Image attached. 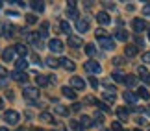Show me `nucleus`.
<instances>
[{
  "mask_svg": "<svg viewBox=\"0 0 150 131\" xmlns=\"http://www.w3.org/2000/svg\"><path fill=\"white\" fill-rule=\"evenodd\" d=\"M22 94H24V98H26L28 102H35V100L39 98V89H37V87H24Z\"/></svg>",
  "mask_w": 150,
  "mask_h": 131,
  "instance_id": "obj_2",
  "label": "nucleus"
},
{
  "mask_svg": "<svg viewBox=\"0 0 150 131\" xmlns=\"http://www.w3.org/2000/svg\"><path fill=\"white\" fill-rule=\"evenodd\" d=\"M47 65L50 68H56V67H59V59H56V57H52V55H48L47 57Z\"/></svg>",
  "mask_w": 150,
  "mask_h": 131,
  "instance_id": "obj_30",
  "label": "nucleus"
},
{
  "mask_svg": "<svg viewBox=\"0 0 150 131\" xmlns=\"http://www.w3.org/2000/svg\"><path fill=\"white\" fill-rule=\"evenodd\" d=\"M124 83L128 85V87H135V85H137V78H135V76H126Z\"/></svg>",
  "mask_w": 150,
  "mask_h": 131,
  "instance_id": "obj_33",
  "label": "nucleus"
},
{
  "mask_svg": "<svg viewBox=\"0 0 150 131\" xmlns=\"http://www.w3.org/2000/svg\"><path fill=\"white\" fill-rule=\"evenodd\" d=\"M32 131H45V129H43V127H33Z\"/></svg>",
  "mask_w": 150,
  "mask_h": 131,
  "instance_id": "obj_54",
  "label": "nucleus"
},
{
  "mask_svg": "<svg viewBox=\"0 0 150 131\" xmlns=\"http://www.w3.org/2000/svg\"><path fill=\"white\" fill-rule=\"evenodd\" d=\"M124 54L128 55V57H134V55H137V44H128V46L124 48Z\"/></svg>",
  "mask_w": 150,
  "mask_h": 131,
  "instance_id": "obj_21",
  "label": "nucleus"
},
{
  "mask_svg": "<svg viewBox=\"0 0 150 131\" xmlns=\"http://www.w3.org/2000/svg\"><path fill=\"white\" fill-rule=\"evenodd\" d=\"M8 76H9V74H8V70H6L4 67H0V79H6Z\"/></svg>",
  "mask_w": 150,
  "mask_h": 131,
  "instance_id": "obj_46",
  "label": "nucleus"
},
{
  "mask_svg": "<svg viewBox=\"0 0 150 131\" xmlns=\"http://www.w3.org/2000/svg\"><path fill=\"white\" fill-rule=\"evenodd\" d=\"M9 76L13 78L15 81H19V83H24L26 79H28V74H26V72H21V70H15V72H11Z\"/></svg>",
  "mask_w": 150,
  "mask_h": 131,
  "instance_id": "obj_11",
  "label": "nucleus"
},
{
  "mask_svg": "<svg viewBox=\"0 0 150 131\" xmlns=\"http://www.w3.org/2000/svg\"><path fill=\"white\" fill-rule=\"evenodd\" d=\"M96 20L100 22V24H109V22H111V19H109V15L106 13V11H100V13H96Z\"/></svg>",
  "mask_w": 150,
  "mask_h": 131,
  "instance_id": "obj_16",
  "label": "nucleus"
},
{
  "mask_svg": "<svg viewBox=\"0 0 150 131\" xmlns=\"http://www.w3.org/2000/svg\"><path fill=\"white\" fill-rule=\"evenodd\" d=\"M111 76H113V81H117V83H124V79H126V76L122 72H113Z\"/></svg>",
  "mask_w": 150,
  "mask_h": 131,
  "instance_id": "obj_31",
  "label": "nucleus"
},
{
  "mask_svg": "<svg viewBox=\"0 0 150 131\" xmlns=\"http://www.w3.org/2000/svg\"><path fill=\"white\" fill-rule=\"evenodd\" d=\"M111 129H113V131H124L122 126H120V122H113V124H111Z\"/></svg>",
  "mask_w": 150,
  "mask_h": 131,
  "instance_id": "obj_43",
  "label": "nucleus"
},
{
  "mask_svg": "<svg viewBox=\"0 0 150 131\" xmlns=\"http://www.w3.org/2000/svg\"><path fill=\"white\" fill-rule=\"evenodd\" d=\"M0 131H8V127H0Z\"/></svg>",
  "mask_w": 150,
  "mask_h": 131,
  "instance_id": "obj_56",
  "label": "nucleus"
},
{
  "mask_svg": "<svg viewBox=\"0 0 150 131\" xmlns=\"http://www.w3.org/2000/svg\"><path fill=\"white\" fill-rule=\"evenodd\" d=\"M72 111H80V104H74L72 105Z\"/></svg>",
  "mask_w": 150,
  "mask_h": 131,
  "instance_id": "obj_53",
  "label": "nucleus"
},
{
  "mask_svg": "<svg viewBox=\"0 0 150 131\" xmlns=\"http://www.w3.org/2000/svg\"><path fill=\"white\" fill-rule=\"evenodd\" d=\"M98 44L104 48V50H113L115 48V41L111 37H102V39H98Z\"/></svg>",
  "mask_w": 150,
  "mask_h": 131,
  "instance_id": "obj_7",
  "label": "nucleus"
},
{
  "mask_svg": "<svg viewBox=\"0 0 150 131\" xmlns=\"http://www.w3.org/2000/svg\"><path fill=\"white\" fill-rule=\"evenodd\" d=\"M67 9H76V0H69V2H67Z\"/></svg>",
  "mask_w": 150,
  "mask_h": 131,
  "instance_id": "obj_48",
  "label": "nucleus"
},
{
  "mask_svg": "<svg viewBox=\"0 0 150 131\" xmlns=\"http://www.w3.org/2000/svg\"><path fill=\"white\" fill-rule=\"evenodd\" d=\"M76 30L82 32V33L87 32V30H89V20H87V19H78V20H76Z\"/></svg>",
  "mask_w": 150,
  "mask_h": 131,
  "instance_id": "obj_13",
  "label": "nucleus"
},
{
  "mask_svg": "<svg viewBox=\"0 0 150 131\" xmlns=\"http://www.w3.org/2000/svg\"><path fill=\"white\" fill-rule=\"evenodd\" d=\"M95 124H102V120H104V116H102V113H95Z\"/></svg>",
  "mask_w": 150,
  "mask_h": 131,
  "instance_id": "obj_47",
  "label": "nucleus"
},
{
  "mask_svg": "<svg viewBox=\"0 0 150 131\" xmlns=\"http://www.w3.org/2000/svg\"><path fill=\"white\" fill-rule=\"evenodd\" d=\"M113 65H115V67H122V65H124V57H115V59H113Z\"/></svg>",
  "mask_w": 150,
  "mask_h": 131,
  "instance_id": "obj_41",
  "label": "nucleus"
},
{
  "mask_svg": "<svg viewBox=\"0 0 150 131\" xmlns=\"http://www.w3.org/2000/svg\"><path fill=\"white\" fill-rule=\"evenodd\" d=\"M39 120H43V122H47V124H56V120H54V116L50 115V113H41V115H39Z\"/></svg>",
  "mask_w": 150,
  "mask_h": 131,
  "instance_id": "obj_22",
  "label": "nucleus"
},
{
  "mask_svg": "<svg viewBox=\"0 0 150 131\" xmlns=\"http://www.w3.org/2000/svg\"><path fill=\"white\" fill-rule=\"evenodd\" d=\"M0 8H2V0H0Z\"/></svg>",
  "mask_w": 150,
  "mask_h": 131,
  "instance_id": "obj_59",
  "label": "nucleus"
},
{
  "mask_svg": "<svg viewBox=\"0 0 150 131\" xmlns=\"http://www.w3.org/2000/svg\"><path fill=\"white\" fill-rule=\"evenodd\" d=\"M48 48H50L52 54H61V52H63V43L59 41V39H50Z\"/></svg>",
  "mask_w": 150,
  "mask_h": 131,
  "instance_id": "obj_4",
  "label": "nucleus"
},
{
  "mask_svg": "<svg viewBox=\"0 0 150 131\" xmlns=\"http://www.w3.org/2000/svg\"><path fill=\"white\" fill-rule=\"evenodd\" d=\"M132 28H134L135 33L145 32V30H146V22H145V19H134V22H132Z\"/></svg>",
  "mask_w": 150,
  "mask_h": 131,
  "instance_id": "obj_6",
  "label": "nucleus"
},
{
  "mask_svg": "<svg viewBox=\"0 0 150 131\" xmlns=\"http://www.w3.org/2000/svg\"><path fill=\"white\" fill-rule=\"evenodd\" d=\"M4 30H8V26H6L4 22H0V37H2V35H6V32H4Z\"/></svg>",
  "mask_w": 150,
  "mask_h": 131,
  "instance_id": "obj_50",
  "label": "nucleus"
},
{
  "mask_svg": "<svg viewBox=\"0 0 150 131\" xmlns=\"http://www.w3.org/2000/svg\"><path fill=\"white\" fill-rule=\"evenodd\" d=\"M78 122L82 124V127H93L95 126V122L91 120V116H87V115H82V118H80Z\"/></svg>",
  "mask_w": 150,
  "mask_h": 131,
  "instance_id": "obj_19",
  "label": "nucleus"
},
{
  "mask_svg": "<svg viewBox=\"0 0 150 131\" xmlns=\"http://www.w3.org/2000/svg\"><path fill=\"white\" fill-rule=\"evenodd\" d=\"M124 102H128V104L130 105H135V102H137V98H139V96H137V94H134V92H132V90H124Z\"/></svg>",
  "mask_w": 150,
  "mask_h": 131,
  "instance_id": "obj_12",
  "label": "nucleus"
},
{
  "mask_svg": "<svg viewBox=\"0 0 150 131\" xmlns=\"http://www.w3.org/2000/svg\"><path fill=\"white\" fill-rule=\"evenodd\" d=\"M85 70H87L89 74H93V76H96V74H100L102 72V67L100 63H96V61H85Z\"/></svg>",
  "mask_w": 150,
  "mask_h": 131,
  "instance_id": "obj_3",
  "label": "nucleus"
},
{
  "mask_svg": "<svg viewBox=\"0 0 150 131\" xmlns=\"http://www.w3.org/2000/svg\"><path fill=\"white\" fill-rule=\"evenodd\" d=\"M137 124H139V126H146V120L145 118H137Z\"/></svg>",
  "mask_w": 150,
  "mask_h": 131,
  "instance_id": "obj_52",
  "label": "nucleus"
},
{
  "mask_svg": "<svg viewBox=\"0 0 150 131\" xmlns=\"http://www.w3.org/2000/svg\"><path fill=\"white\" fill-rule=\"evenodd\" d=\"M15 68H17V70H21V72H24L26 68H28V61L24 57H19V59L15 61Z\"/></svg>",
  "mask_w": 150,
  "mask_h": 131,
  "instance_id": "obj_20",
  "label": "nucleus"
},
{
  "mask_svg": "<svg viewBox=\"0 0 150 131\" xmlns=\"http://www.w3.org/2000/svg\"><path fill=\"white\" fill-rule=\"evenodd\" d=\"M15 52L21 55V57H24V55L28 54V48L24 46V44H15Z\"/></svg>",
  "mask_w": 150,
  "mask_h": 131,
  "instance_id": "obj_26",
  "label": "nucleus"
},
{
  "mask_svg": "<svg viewBox=\"0 0 150 131\" xmlns=\"http://www.w3.org/2000/svg\"><path fill=\"white\" fill-rule=\"evenodd\" d=\"M137 74L141 76V79H143V81H145L146 85H150V72L146 70L145 67H139V68H137Z\"/></svg>",
  "mask_w": 150,
  "mask_h": 131,
  "instance_id": "obj_14",
  "label": "nucleus"
},
{
  "mask_svg": "<svg viewBox=\"0 0 150 131\" xmlns=\"http://www.w3.org/2000/svg\"><path fill=\"white\" fill-rule=\"evenodd\" d=\"M96 107H98V109H102V111H109L108 104H104V102H96Z\"/></svg>",
  "mask_w": 150,
  "mask_h": 131,
  "instance_id": "obj_44",
  "label": "nucleus"
},
{
  "mask_svg": "<svg viewBox=\"0 0 150 131\" xmlns=\"http://www.w3.org/2000/svg\"><path fill=\"white\" fill-rule=\"evenodd\" d=\"M104 8H106V9H115V6L109 4V2H104Z\"/></svg>",
  "mask_w": 150,
  "mask_h": 131,
  "instance_id": "obj_51",
  "label": "nucleus"
},
{
  "mask_svg": "<svg viewBox=\"0 0 150 131\" xmlns=\"http://www.w3.org/2000/svg\"><path fill=\"white\" fill-rule=\"evenodd\" d=\"M71 127H72V131H83L82 124H80L78 120H71Z\"/></svg>",
  "mask_w": 150,
  "mask_h": 131,
  "instance_id": "obj_35",
  "label": "nucleus"
},
{
  "mask_svg": "<svg viewBox=\"0 0 150 131\" xmlns=\"http://www.w3.org/2000/svg\"><path fill=\"white\" fill-rule=\"evenodd\" d=\"M67 17H69V19L78 20V9H67Z\"/></svg>",
  "mask_w": 150,
  "mask_h": 131,
  "instance_id": "obj_37",
  "label": "nucleus"
},
{
  "mask_svg": "<svg viewBox=\"0 0 150 131\" xmlns=\"http://www.w3.org/2000/svg\"><path fill=\"white\" fill-rule=\"evenodd\" d=\"M30 6H32V8L35 9V11H39V13H41V11L45 9V4H43V2H32Z\"/></svg>",
  "mask_w": 150,
  "mask_h": 131,
  "instance_id": "obj_36",
  "label": "nucleus"
},
{
  "mask_svg": "<svg viewBox=\"0 0 150 131\" xmlns=\"http://www.w3.org/2000/svg\"><path fill=\"white\" fill-rule=\"evenodd\" d=\"M143 63H150V52H145V54H143Z\"/></svg>",
  "mask_w": 150,
  "mask_h": 131,
  "instance_id": "obj_49",
  "label": "nucleus"
},
{
  "mask_svg": "<svg viewBox=\"0 0 150 131\" xmlns=\"http://www.w3.org/2000/svg\"><path fill=\"white\" fill-rule=\"evenodd\" d=\"M115 39H119V41L126 43V41H128V33H126L124 30H117V32H115Z\"/></svg>",
  "mask_w": 150,
  "mask_h": 131,
  "instance_id": "obj_23",
  "label": "nucleus"
},
{
  "mask_svg": "<svg viewBox=\"0 0 150 131\" xmlns=\"http://www.w3.org/2000/svg\"><path fill=\"white\" fill-rule=\"evenodd\" d=\"M143 15H145V17H150V2H146L145 6H143Z\"/></svg>",
  "mask_w": 150,
  "mask_h": 131,
  "instance_id": "obj_40",
  "label": "nucleus"
},
{
  "mask_svg": "<svg viewBox=\"0 0 150 131\" xmlns=\"http://www.w3.org/2000/svg\"><path fill=\"white\" fill-rule=\"evenodd\" d=\"M83 102H85V104H93V105H96V102H98V100H95L93 96H85Z\"/></svg>",
  "mask_w": 150,
  "mask_h": 131,
  "instance_id": "obj_45",
  "label": "nucleus"
},
{
  "mask_svg": "<svg viewBox=\"0 0 150 131\" xmlns=\"http://www.w3.org/2000/svg\"><path fill=\"white\" fill-rule=\"evenodd\" d=\"M54 111L57 113V115H61V116H69V113H71L65 105H56V107H54Z\"/></svg>",
  "mask_w": 150,
  "mask_h": 131,
  "instance_id": "obj_25",
  "label": "nucleus"
},
{
  "mask_svg": "<svg viewBox=\"0 0 150 131\" xmlns=\"http://www.w3.org/2000/svg\"><path fill=\"white\" fill-rule=\"evenodd\" d=\"M4 120H6V124H9V126H17L19 120H21V115L17 111H6L4 113Z\"/></svg>",
  "mask_w": 150,
  "mask_h": 131,
  "instance_id": "obj_1",
  "label": "nucleus"
},
{
  "mask_svg": "<svg viewBox=\"0 0 150 131\" xmlns=\"http://www.w3.org/2000/svg\"><path fill=\"white\" fill-rule=\"evenodd\" d=\"M61 90H63V96H65V98H69V100H76V92H74L72 87H67V85H65Z\"/></svg>",
  "mask_w": 150,
  "mask_h": 131,
  "instance_id": "obj_17",
  "label": "nucleus"
},
{
  "mask_svg": "<svg viewBox=\"0 0 150 131\" xmlns=\"http://www.w3.org/2000/svg\"><path fill=\"white\" fill-rule=\"evenodd\" d=\"M26 22H28V24H35V22H37V17L33 15V13H30V15H26Z\"/></svg>",
  "mask_w": 150,
  "mask_h": 131,
  "instance_id": "obj_38",
  "label": "nucleus"
},
{
  "mask_svg": "<svg viewBox=\"0 0 150 131\" xmlns=\"http://www.w3.org/2000/svg\"><path fill=\"white\" fill-rule=\"evenodd\" d=\"M35 83L39 85V87H47V85L50 83V78L43 76V74H37V76H35Z\"/></svg>",
  "mask_w": 150,
  "mask_h": 131,
  "instance_id": "obj_18",
  "label": "nucleus"
},
{
  "mask_svg": "<svg viewBox=\"0 0 150 131\" xmlns=\"http://www.w3.org/2000/svg\"><path fill=\"white\" fill-rule=\"evenodd\" d=\"M59 30H61V33H65V35H72V33H71V26H69L65 20L59 22Z\"/></svg>",
  "mask_w": 150,
  "mask_h": 131,
  "instance_id": "obj_28",
  "label": "nucleus"
},
{
  "mask_svg": "<svg viewBox=\"0 0 150 131\" xmlns=\"http://www.w3.org/2000/svg\"><path fill=\"white\" fill-rule=\"evenodd\" d=\"M26 39H28V43H30V44H33L35 48H43V44H41V37L37 35V32H32V33H28V35H26Z\"/></svg>",
  "mask_w": 150,
  "mask_h": 131,
  "instance_id": "obj_5",
  "label": "nucleus"
},
{
  "mask_svg": "<svg viewBox=\"0 0 150 131\" xmlns=\"http://www.w3.org/2000/svg\"><path fill=\"white\" fill-rule=\"evenodd\" d=\"M17 131H24V129H21V127H19V129H17Z\"/></svg>",
  "mask_w": 150,
  "mask_h": 131,
  "instance_id": "obj_57",
  "label": "nucleus"
},
{
  "mask_svg": "<svg viewBox=\"0 0 150 131\" xmlns=\"http://www.w3.org/2000/svg\"><path fill=\"white\" fill-rule=\"evenodd\" d=\"M137 96H139V98H143V100H150V92H148L145 87L137 89Z\"/></svg>",
  "mask_w": 150,
  "mask_h": 131,
  "instance_id": "obj_29",
  "label": "nucleus"
},
{
  "mask_svg": "<svg viewBox=\"0 0 150 131\" xmlns=\"http://www.w3.org/2000/svg\"><path fill=\"white\" fill-rule=\"evenodd\" d=\"M102 37H108V33H106L104 28H98V30H96V39H102Z\"/></svg>",
  "mask_w": 150,
  "mask_h": 131,
  "instance_id": "obj_39",
  "label": "nucleus"
},
{
  "mask_svg": "<svg viewBox=\"0 0 150 131\" xmlns=\"http://www.w3.org/2000/svg\"><path fill=\"white\" fill-rule=\"evenodd\" d=\"M85 54H87L89 57L96 55V48H95V44H85Z\"/></svg>",
  "mask_w": 150,
  "mask_h": 131,
  "instance_id": "obj_32",
  "label": "nucleus"
},
{
  "mask_svg": "<svg viewBox=\"0 0 150 131\" xmlns=\"http://www.w3.org/2000/svg\"><path fill=\"white\" fill-rule=\"evenodd\" d=\"M89 83H91V87H93V89L98 87V79H96L95 76H91V78H89Z\"/></svg>",
  "mask_w": 150,
  "mask_h": 131,
  "instance_id": "obj_42",
  "label": "nucleus"
},
{
  "mask_svg": "<svg viewBox=\"0 0 150 131\" xmlns=\"http://www.w3.org/2000/svg\"><path fill=\"white\" fill-rule=\"evenodd\" d=\"M15 54H17L15 48H6L4 52H2V59L4 61H13L15 59Z\"/></svg>",
  "mask_w": 150,
  "mask_h": 131,
  "instance_id": "obj_15",
  "label": "nucleus"
},
{
  "mask_svg": "<svg viewBox=\"0 0 150 131\" xmlns=\"http://www.w3.org/2000/svg\"><path fill=\"white\" fill-rule=\"evenodd\" d=\"M2 107H4V100L0 98V109H2Z\"/></svg>",
  "mask_w": 150,
  "mask_h": 131,
  "instance_id": "obj_55",
  "label": "nucleus"
},
{
  "mask_svg": "<svg viewBox=\"0 0 150 131\" xmlns=\"http://www.w3.org/2000/svg\"><path fill=\"white\" fill-rule=\"evenodd\" d=\"M67 43H69V46H72V48H78V46H82V35H69L67 37Z\"/></svg>",
  "mask_w": 150,
  "mask_h": 131,
  "instance_id": "obj_9",
  "label": "nucleus"
},
{
  "mask_svg": "<svg viewBox=\"0 0 150 131\" xmlns=\"http://www.w3.org/2000/svg\"><path fill=\"white\" fill-rule=\"evenodd\" d=\"M59 67H63V68H65V70H69V72H74V68H76V65H74L69 57H61V59H59Z\"/></svg>",
  "mask_w": 150,
  "mask_h": 131,
  "instance_id": "obj_10",
  "label": "nucleus"
},
{
  "mask_svg": "<svg viewBox=\"0 0 150 131\" xmlns=\"http://www.w3.org/2000/svg\"><path fill=\"white\" fill-rule=\"evenodd\" d=\"M148 39H150V30H148Z\"/></svg>",
  "mask_w": 150,
  "mask_h": 131,
  "instance_id": "obj_58",
  "label": "nucleus"
},
{
  "mask_svg": "<svg viewBox=\"0 0 150 131\" xmlns=\"http://www.w3.org/2000/svg\"><path fill=\"white\" fill-rule=\"evenodd\" d=\"M71 87L76 89V90H83L85 89V81L82 78H78V76H72L71 78Z\"/></svg>",
  "mask_w": 150,
  "mask_h": 131,
  "instance_id": "obj_8",
  "label": "nucleus"
},
{
  "mask_svg": "<svg viewBox=\"0 0 150 131\" xmlns=\"http://www.w3.org/2000/svg\"><path fill=\"white\" fill-rule=\"evenodd\" d=\"M117 115L120 118V122H126V120H128V111H126L124 107H119V109H117Z\"/></svg>",
  "mask_w": 150,
  "mask_h": 131,
  "instance_id": "obj_27",
  "label": "nucleus"
},
{
  "mask_svg": "<svg viewBox=\"0 0 150 131\" xmlns=\"http://www.w3.org/2000/svg\"><path fill=\"white\" fill-rule=\"evenodd\" d=\"M104 100L108 102V104H115V100H117V96H115V92H109V90H106V92L102 94Z\"/></svg>",
  "mask_w": 150,
  "mask_h": 131,
  "instance_id": "obj_24",
  "label": "nucleus"
},
{
  "mask_svg": "<svg viewBox=\"0 0 150 131\" xmlns=\"http://www.w3.org/2000/svg\"><path fill=\"white\" fill-rule=\"evenodd\" d=\"M48 35V22H43L41 30H39V37H47Z\"/></svg>",
  "mask_w": 150,
  "mask_h": 131,
  "instance_id": "obj_34",
  "label": "nucleus"
}]
</instances>
